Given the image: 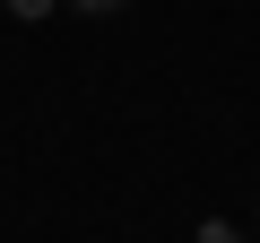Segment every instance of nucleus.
Listing matches in <instances>:
<instances>
[{"mask_svg": "<svg viewBox=\"0 0 260 243\" xmlns=\"http://www.w3.org/2000/svg\"><path fill=\"white\" fill-rule=\"evenodd\" d=\"M52 9H61V0H9V18H18V26H44Z\"/></svg>", "mask_w": 260, "mask_h": 243, "instance_id": "f257e3e1", "label": "nucleus"}, {"mask_svg": "<svg viewBox=\"0 0 260 243\" xmlns=\"http://www.w3.org/2000/svg\"><path fill=\"white\" fill-rule=\"evenodd\" d=\"M200 243H251V234H234L225 217H208V226H200Z\"/></svg>", "mask_w": 260, "mask_h": 243, "instance_id": "f03ea898", "label": "nucleus"}, {"mask_svg": "<svg viewBox=\"0 0 260 243\" xmlns=\"http://www.w3.org/2000/svg\"><path fill=\"white\" fill-rule=\"evenodd\" d=\"M70 9H87V18H113V9H130V0H70Z\"/></svg>", "mask_w": 260, "mask_h": 243, "instance_id": "7ed1b4c3", "label": "nucleus"}]
</instances>
